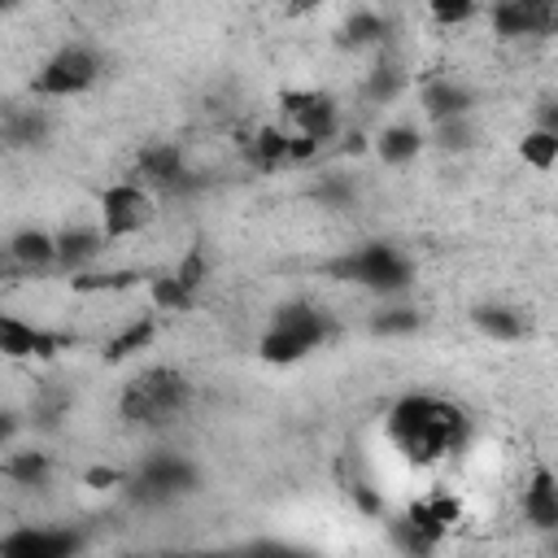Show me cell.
<instances>
[{
  "mask_svg": "<svg viewBox=\"0 0 558 558\" xmlns=\"http://www.w3.org/2000/svg\"><path fill=\"white\" fill-rule=\"evenodd\" d=\"M78 549H83V536H74L70 527H17L0 536L4 558H70Z\"/></svg>",
  "mask_w": 558,
  "mask_h": 558,
  "instance_id": "11",
  "label": "cell"
},
{
  "mask_svg": "<svg viewBox=\"0 0 558 558\" xmlns=\"http://www.w3.org/2000/svg\"><path fill=\"white\" fill-rule=\"evenodd\" d=\"M52 240H57V270H83L109 248V235L100 227H65L52 231Z\"/></svg>",
  "mask_w": 558,
  "mask_h": 558,
  "instance_id": "15",
  "label": "cell"
},
{
  "mask_svg": "<svg viewBox=\"0 0 558 558\" xmlns=\"http://www.w3.org/2000/svg\"><path fill=\"white\" fill-rule=\"evenodd\" d=\"M488 22L501 39H532L549 35L558 22V0H493Z\"/></svg>",
  "mask_w": 558,
  "mask_h": 558,
  "instance_id": "9",
  "label": "cell"
},
{
  "mask_svg": "<svg viewBox=\"0 0 558 558\" xmlns=\"http://www.w3.org/2000/svg\"><path fill=\"white\" fill-rule=\"evenodd\" d=\"M384 436L410 466H436V462L462 453V445L471 436V418L462 414V405H453L445 397L405 392L401 401H392V410L384 418Z\"/></svg>",
  "mask_w": 558,
  "mask_h": 558,
  "instance_id": "1",
  "label": "cell"
},
{
  "mask_svg": "<svg viewBox=\"0 0 558 558\" xmlns=\"http://www.w3.org/2000/svg\"><path fill=\"white\" fill-rule=\"evenodd\" d=\"M126 488L135 501L144 506H166L174 501L179 493H192L196 488V466L183 458V453H148L131 475H126Z\"/></svg>",
  "mask_w": 558,
  "mask_h": 558,
  "instance_id": "6",
  "label": "cell"
},
{
  "mask_svg": "<svg viewBox=\"0 0 558 558\" xmlns=\"http://www.w3.org/2000/svg\"><path fill=\"white\" fill-rule=\"evenodd\" d=\"M100 70H105V65H100V57H96L87 44H65V48H57V52L35 70L31 96H39V100H74V96H83V92L96 87Z\"/></svg>",
  "mask_w": 558,
  "mask_h": 558,
  "instance_id": "5",
  "label": "cell"
},
{
  "mask_svg": "<svg viewBox=\"0 0 558 558\" xmlns=\"http://www.w3.org/2000/svg\"><path fill=\"white\" fill-rule=\"evenodd\" d=\"M314 201H323V205H349L353 201V183L349 179H323L314 187Z\"/></svg>",
  "mask_w": 558,
  "mask_h": 558,
  "instance_id": "32",
  "label": "cell"
},
{
  "mask_svg": "<svg viewBox=\"0 0 558 558\" xmlns=\"http://www.w3.org/2000/svg\"><path fill=\"white\" fill-rule=\"evenodd\" d=\"M48 135V113L39 105H13L0 113V144L9 148H35Z\"/></svg>",
  "mask_w": 558,
  "mask_h": 558,
  "instance_id": "17",
  "label": "cell"
},
{
  "mask_svg": "<svg viewBox=\"0 0 558 558\" xmlns=\"http://www.w3.org/2000/svg\"><path fill=\"white\" fill-rule=\"evenodd\" d=\"M471 118V113H466ZM466 118H449V122H436V144L449 153V148H466L471 144V122Z\"/></svg>",
  "mask_w": 558,
  "mask_h": 558,
  "instance_id": "30",
  "label": "cell"
},
{
  "mask_svg": "<svg viewBox=\"0 0 558 558\" xmlns=\"http://www.w3.org/2000/svg\"><path fill=\"white\" fill-rule=\"evenodd\" d=\"M0 475L13 480V484H22V488H39L52 475V458L39 453V449H17V453H9L0 462Z\"/></svg>",
  "mask_w": 558,
  "mask_h": 558,
  "instance_id": "19",
  "label": "cell"
},
{
  "mask_svg": "<svg viewBox=\"0 0 558 558\" xmlns=\"http://www.w3.org/2000/svg\"><path fill=\"white\" fill-rule=\"evenodd\" d=\"M170 275H174V279H179L187 292H196V288L209 279V262H205V253H201V248H192V253H187V257H183V262H179Z\"/></svg>",
  "mask_w": 558,
  "mask_h": 558,
  "instance_id": "29",
  "label": "cell"
},
{
  "mask_svg": "<svg viewBox=\"0 0 558 558\" xmlns=\"http://www.w3.org/2000/svg\"><path fill=\"white\" fill-rule=\"evenodd\" d=\"M423 144H427V140H423V131H418V126L397 122V126H384V131H379L375 153H379V161H384V166H405V161H414V157H418V148H423Z\"/></svg>",
  "mask_w": 558,
  "mask_h": 558,
  "instance_id": "18",
  "label": "cell"
},
{
  "mask_svg": "<svg viewBox=\"0 0 558 558\" xmlns=\"http://www.w3.org/2000/svg\"><path fill=\"white\" fill-rule=\"evenodd\" d=\"M9 436H13V418L0 410V449H4V440H9Z\"/></svg>",
  "mask_w": 558,
  "mask_h": 558,
  "instance_id": "33",
  "label": "cell"
},
{
  "mask_svg": "<svg viewBox=\"0 0 558 558\" xmlns=\"http://www.w3.org/2000/svg\"><path fill=\"white\" fill-rule=\"evenodd\" d=\"M401 83H405V70H401L397 61H379V65L371 70V78H366V100L388 105V100L401 92Z\"/></svg>",
  "mask_w": 558,
  "mask_h": 558,
  "instance_id": "25",
  "label": "cell"
},
{
  "mask_svg": "<svg viewBox=\"0 0 558 558\" xmlns=\"http://www.w3.org/2000/svg\"><path fill=\"white\" fill-rule=\"evenodd\" d=\"M418 310H379L375 318H371V336H410V331H418Z\"/></svg>",
  "mask_w": 558,
  "mask_h": 558,
  "instance_id": "27",
  "label": "cell"
},
{
  "mask_svg": "<svg viewBox=\"0 0 558 558\" xmlns=\"http://www.w3.org/2000/svg\"><path fill=\"white\" fill-rule=\"evenodd\" d=\"M288 144H292V135H288V131L262 126V131L248 140V161H253L257 170H279V166H292V161H288Z\"/></svg>",
  "mask_w": 558,
  "mask_h": 558,
  "instance_id": "21",
  "label": "cell"
},
{
  "mask_svg": "<svg viewBox=\"0 0 558 558\" xmlns=\"http://www.w3.org/2000/svg\"><path fill=\"white\" fill-rule=\"evenodd\" d=\"M157 218V196L135 183V179H122L113 187L100 192V231L109 240H126V235H140L148 231Z\"/></svg>",
  "mask_w": 558,
  "mask_h": 558,
  "instance_id": "7",
  "label": "cell"
},
{
  "mask_svg": "<svg viewBox=\"0 0 558 558\" xmlns=\"http://www.w3.org/2000/svg\"><path fill=\"white\" fill-rule=\"evenodd\" d=\"M283 113L296 126V135H310L327 144L340 131V105L327 92H283Z\"/></svg>",
  "mask_w": 558,
  "mask_h": 558,
  "instance_id": "10",
  "label": "cell"
},
{
  "mask_svg": "<svg viewBox=\"0 0 558 558\" xmlns=\"http://www.w3.org/2000/svg\"><path fill=\"white\" fill-rule=\"evenodd\" d=\"M4 257H9V270H22V275L57 270V240H52V231L26 227L4 244Z\"/></svg>",
  "mask_w": 558,
  "mask_h": 558,
  "instance_id": "13",
  "label": "cell"
},
{
  "mask_svg": "<svg viewBox=\"0 0 558 558\" xmlns=\"http://www.w3.org/2000/svg\"><path fill=\"white\" fill-rule=\"evenodd\" d=\"M327 336H331V323H327V314H323L318 305H310V301H288V305L275 310L270 327L262 331L257 353H262V362H270V366H292V362L310 357L314 349H323Z\"/></svg>",
  "mask_w": 558,
  "mask_h": 558,
  "instance_id": "3",
  "label": "cell"
},
{
  "mask_svg": "<svg viewBox=\"0 0 558 558\" xmlns=\"http://www.w3.org/2000/svg\"><path fill=\"white\" fill-rule=\"evenodd\" d=\"M523 519L541 532H554L558 527V480L549 466H536L532 484L523 488Z\"/></svg>",
  "mask_w": 558,
  "mask_h": 558,
  "instance_id": "16",
  "label": "cell"
},
{
  "mask_svg": "<svg viewBox=\"0 0 558 558\" xmlns=\"http://www.w3.org/2000/svg\"><path fill=\"white\" fill-rule=\"evenodd\" d=\"M327 275L340 279V283H353V288H366V292H405L414 283V266L401 248L392 244H362V248H349L340 253L336 262H327Z\"/></svg>",
  "mask_w": 558,
  "mask_h": 558,
  "instance_id": "4",
  "label": "cell"
},
{
  "mask_svg": "<svg viewBox=\"0 0 558 558\" xmlns=\"http://www.w3.org/2000/svg\"><path fill=\"white\" fill-rule=\"evenodd\" d=\"M70 340L61 331L35 327L17 314H0V357H52L57 349H65Z\"/></svg>",
  "mask_w": 558,
  "mask_h": 558,
  "instance_id": "12",
  "label": "cell"
},
{
  "mask_svg": "<svg viewBox=\"0 0 558 558\" xmlns=\"http://www.w3.org/2000/svg\"><path fill=\"white\" fill-rule=\"evenodd\" d=\"M480 4H484V0H427V13H432L440 26H458V22L475 17Z\"/></svg>",
  "mask_w": 558,
  "mask_h": 558,
  "instance_id": "28",
  "label": "cell"
},
{
  "mask_svg": "<svg viewBox=\"0 0 558 558\" xmlns=\"http://www.w3.org/2000/svg\"><path fill=\"white\" fill-rule=\"evenodd\" d=\"M126 283H135V275H131V270H109V275H78V279H74V288H78V292H105V288H126Z\"/></svg>",
  "mask_w": 558,
  "mask_h": 558,
  "instance_id": "31",
  "label": "cell"
},
{
  "mask_svg": "<svg viewBox=\"0 0 558 558\" xmlns=\"http://www.w3.org/2000/svg\"><path fill=\"white\" fill-rule=\"evenodd\" d=\"M153 340V318H135V323H126L113 340H109V362H122V357H131V353H140L144 344Z\"/></svg>",
  "mask_w": 558,
  "mask_h": 558,
  "instance_id": "26",
  "label": "cell"
},
{
  "mask_svg": "<svg viewBox=\"0 0 558 558\" xmlns=\"http://www.w3.org/2000/svg\"><path fill=\"white\" fill-rule=\"evenodd\" d=\"M135 183H144L153 196L161 192V196H170V192H192L201 179L187 170V161H183V153L174 148V144H148V148H140V157H135Z\"/></svg>",
  "mask_w": 558,
  "mask_h": 558,
  "instance_id": "8",
  "label": "cell"
},
{
  "mask_svg": "<svg viewBox=\"0 0 558 558\" xmlns=\"http://www.w3.org/2000/svg\"><path fill=\"white\" fill-rule=\"evenodd\" d=\"M519 153H523V161L532 166V170H554V161H558V131H545V126H536V131H527L523 135V144H519Z\"/></svg>",
  "mask_w": 558,
  "mask_h": 558,
  "instance_id": "23",
  "label": "cell"
},
{
  "mask_svg": "<svg viewBox=\"0 0 558 558\" xmlns=\"http://www.w3.org/2000/svg\"><path fill=\"white\" fill-rule=\"evenodd\" d=\"M13 4H17V0H0V13H9V9H13Z\"/></svg>",
  "mask_w": 558,
  "mask_h": 558,
  "instance_id": "34",
  "label": "cell"
},
{
  "mask_svg": "<svg viewBox=\"0 0 558 558\" xmlns=\"http://www.w3.org/2000/svg\"><path fill=\"white\" fill-rule=\"evenodd\" d=\"M475 327H480L484 336H493V340H519V336L527 331L523 314L510 310V305H480V310H475Z\"/></svg>",
  "mask_w": 558,
  "mask_h": 558,
  "instance_id": "22",
  "label": "cell"
},
{
  "mask_svg": "<svg viewBox=\"0 0 558 558\" xmlns=\"http://www.w3.org/2000/svg\"><path fill=\"white\" fill-rule=\"evenodd\" d=\"M384 39H388V22H384L379 13H371V9L349 13L344 26H340V44H344V48H375V44H384Z\"/></svg>",
  "mask_w": 558,
  "mask_h": 558,
  "instance_id": "20",
  "label": "cell"
},
{
  "mask_svg": "<svg viewBox=\"0 0 558 558\" xmlns=\"http://www.w3.org/2000/svg\"><path fill=\"white\" fill-rule=\"evenodd\" d=\"M418 105H423V118L436 126V122H449V118H466L475 109V96L458 78H427L423 92H418Z\"/></svg>",
  "mask_w": 558,
  "mask_h": 558,
  "instance_id": "14",
  "label": "cell"
},
{
  "mask_svg": "<svg viewBox=\"0 0 558 558\" xmlns=\"http://www.w3.org/2000/svg\"><path fill=\"white\" fill-rule=\"evenodd\" d=\"M148 296H153V305H157L161 314H183V310L196 305V292H187L174 275H157V279L148 283Z\"/></svg>",
  "mask_w": 558,
  "mask_h": 558,
  "instance_id": "24",
  "label": "cell"
},
{
  "mask_svg": "<svg viewBox=\"0 0 558 558\" xmlns=\"http://www.w3.org/2000/svg\"><path fill=\"white\" fill-rule=\"evenodd\" d=\"M187 405H192V379L174 366H144L118 392V414L144 432H161L179 423Z\"/></svg>",
  "mask_w": 558,
  "mask_h": 558,
  "instance_id": "2",
  "label": "cell"
}]
</instances>
